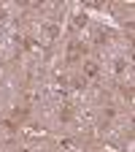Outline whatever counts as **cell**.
I'll return each mask as SVG.
<instances>
[{"label": "cell", "mask_w": 135, "mask_h": 152, "mask_svg": "<svg viewBox=\"0 0 135 152\" xmlns=\"http://www.w3.org/2000/svg\"><path fill=\"white\" fill-rule=\"evenodd\" d=\"M27 117H30V106H14V109H11V120L25 122Z\"/></svg>", "instance_id": "7a4b0ae2"}, {"label": "cell", "mask_w": 135, "mask_h": 152, "mask_svg": "<svg viewBox=\"0 0 135 152\" xmlns=\"http://www.w3.org/2000/svg\"><path fill=\"white\" fill-rule=\"evenodd\" d=\"M22 52H32L35 46H38V41H35V35H22Z\"/></svg>", "instance_id": "8992f818"}, {"label": "cell", "mask_w": 135, "mask_h": 152, "mask_svg": "<svg viewBox=\"0 0 135 152\" xmlns=\"http://www.w3.org/2000/svg\"><path fill=\"white\" fill-rule=\"evenodd\" d=\"M70 22H73V30H84V27L89 25V16H87V14H73Z\"/></svg>", "instance_id": "277c9868"}, {"label": "cell", "mask_w": 135, "mask_h": 152, "mask_svg": "<svg viewBox=\"0 0 135 152\" xmlns=\"http://www.w3.org/2000/svg\"><path fill=\"white\" fill-rule=\"evenodd\" d=\"M16 152H35V149H30V147H19Z\"/></svg>", "instance_id": "7c38bea8"}, {"label": "cell", "mask_w": 135, "mask_h": 152, "mask_svg": "<svg viewBox=\"0 0 135 152\" xmlns=\"http://www.w3.org/2000/svg\"><path fill=\"white\" fill-rule=\"evenodd\" d=\"M81 76L89 82V79H97L100 76V63L97 60H92V57H84L81 60Z\"/></svg>", "instance_id": "6da1fadb"}, {"label": "cell", "mask_w": 135, "mask_h": 152, "mask_svg": "<svg viewBox=\"0 0 135 152\" xmlns=\"http://www.w3.org/2000/svg\"><path fill=\"white\" fill-rule=\"evenodd\" d=\"M113 117H116V106H103V120L111 122Z\"/></svg>", "instance_id": "30bf717a"}, {"label": "cell", "mask_w": 135, "mask_h": 152, "mask_svg": "<svg viewBox=\"0 0 135 152\" xmlns=\"http://www.w3.org/2000/svg\"><path fill=\"white\" fill-rule=\"evenodd\" d=\"M124 71H127V60H124V57H116V60H113V73L122 76Z\"/></svg>", "instance_id": "9c48e42d"}, {"label": "cell", "mask_w": 135, "mask_h": 152, "mask_svg": "<svg viewBox=\"0 0 135 152\" xmlns=\"http://www.w3.org/2000/svg\"><path fill=\"white\" fill-rule=\"evenodd\" d=\"M0 125H3V128L11 133V136H16V133H19V122H16V120H11V117H8V120H0Z\"/></svg>", "instance_id": "ba28073f"}, {"label": "cell", "mask_w": 135, "mask_h": 152, "mask_svg": "<svg viewBox=\"0 0 135 152\" xmlns=\"http://www.w3.org/2000/svg\"><path fill=\"white\" fill-rule=\"evenodd\" d=\"M68 84H70L73 90H87V84H89V82L84 79V76H81V73H76V76H73V79H68Z\"/></svg>", "instance_id": "5b68a950"}, {"label": "cell", "mask_w": 135, "mask_h": 152, "mask_svg": "<svg viewBox=\"0 0 135 152\" xmlns=\"http://www.w3.org/2000/svg\"><path fill=\"white\" fill-rule=\"evenodd\" d=\"M111 41V33L108 30H97V35H95V46H108Z\"/></svg>", "instance_id": "52a82bcc"}, {"label": "cell", "mask_w": 135, "mask_h": 152, "mask_svg": "<svg viewBox=\"0 0 135 152\" xmlns=\"http://www.w3.org/2000/svg\"><path fill=\"white\" fill-rule=\"evenodd\" d=\"M119 92H122V98H124L127 103L132 101V87H130V84H119Z\"/></svg>", "instance_id": "8fae6325"}, {"label": "cell", "mask_w": 135, "mask_h": 152, "mask_svg": "<svg viewBox=\"0 0 135 152\" xmlns=\"http://www.w3.org/2000/svg\"><path fill=\"white\" fill-rule=\"evenodd\" d=\"M73 114H76V109H73L70 103H65L60 111H57V120H60V122L65 125V122H70V120H73Z\"/></svg>", "instance_id": "3957f363"}]
</instances>
